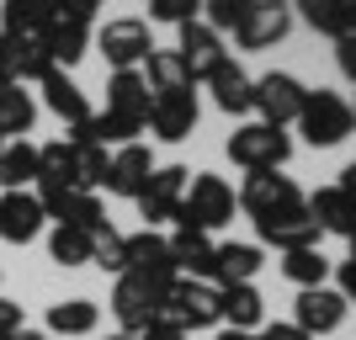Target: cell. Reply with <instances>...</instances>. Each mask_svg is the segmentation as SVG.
<instances>
[{"instance_id": "6da1fadb", "label": "cell", "mask_w": 356, "mask_h": 340, "mask_svg": "<svg viewBox=\"0 0 356 340\" xmlns=\"http://www.w3.org/2000/svg\"><path fill=\"white\" fill-rule=\"evenodd\" d=\"M149 128V80L138 70H112L106 86V112L90 118V138L96 144H138V133Z\"/></svg>"}, {"instance_id": "7a4b0ae2", "label": "cell", "mask_w": 356, "mask_h": 340, "mask_svg": "<svg viewBox=\"0 0 356 340\" xmlns=\"http://www.w3.org/2000/svg\"><path fill=\"white\" fill-rule=\"evenodd\" d=\"M234 186L223 176H208V170H192V181H186V197H181L176 207V223L181 229H197V234H213V229H223V223H234Z\"/></svg>"}, {"instance_id": "3957f363", "label": "cell", "mask_w": 356, "mask_h": 340, "mask_svg": "<svg viewBox=\"0 0 356 340\" xmlns=\"http://www.w3.org/2000/svg\"><path fill=\"white\" fill-rule=\"evenodd\" d=\"M298 133L309 138L314 149L346 144V138L356 133L351 102H346V96H335V90H309V96H303V112H298Z\"/></svg>"}, {"instance_id": "277c9868", "label": "cell", "mask_w": 356, "mask_h": 340, "mask_svg": "<svg viewBox=\"0 0 356 340\" xmlns=\"http://www.w3.org/2000/svg\"><path fill=\"white\" fill-rule=\"evenodd\" d=\"M229 160L250 176V170H282L293 160V133L271 128V122H245L229 133Z\"/></svg>"}, {"instance_id": "5b68a950", "label": "cell", "mask_w": 356, "mask_h": 340, "mask_svg": "<svg viewBox=\"0 0 356 340\" xmlns=\"http://www.w3.org/2000/svg\"><path fill=\"white\" fill-rule=\"evenodd\" d=\"M165 319L181 325L186 335L192 330H218L223 314H218V287L213 282H192V277H176L165 287Z\"/></svg>"}, {"instance_id": "8992f818", "label": "cell", "mask_w": 356, "mask_h": 340, "mask_svg": "<svg viewBox=\"0 0 356 340\" xmlns=\"http://www.w3.org/2000/svg\"><path fill=\"white\" fill-rule=\"evenodd\" d=\"M255 234H261V245H277V250H309V245H319V218L309 213V197L303 202H287V207H271V213H261L255 218Z\"/></svg>"}, {"instance_id": "52a82bcc", "label": "cell", "mask_w": 356, "mask_h": 340, "mask_svg": "<svg viewBox=\"0 0 356 340\" xmlns=\"http://www.w3.org/2000/svg\"><path fill=\"white\" fill-rule=\"evenodd\" d=\"M112 314H118V325L128 330V335H144V330L165 314V287L134 277V271H122L118 287H112Z\"/></svg>"}, {"instance_id": "ba28073f", "label": "cell", "mask_w": 356, "mask_h": 340, "mask_svg": "<svg viewBox=\"0 0 356 340\" xmlns=\"http://www.w3.org/2000/svg\"><path fill=\"white\" fill-rule=\"evenodd\" d=\"M287 32H293V0H255L234 27V43L245 54H261V48H277Z\"/></svg>"}, {"instance_id": "9c48e42d", "label": "cell", "mask_w": 356, "mask_h": 340, "mask_svg": "<svg viewBox=\"0 0 356 340\" xmlns=\"http://www.w3.org/2000/svg\"><path fill=\"white\" fill-rule=\"evenodd\" d=\"M303 96H309V86H303L298 74H287V70H271V74L255 80V112H261V122H271V128L298 122Z\"/></svg>"}, {"instance_id": "30bf717a", "label": "cell", "mask_w": 356, "mask_h": 340, "mask_svg": "<svg viewBox=\"0 0 356 340\" xmlns=\"http://www.w3.org/2000/svg\"><path fill=\"white\" fill-rule=\"evenodd\" d=\"M186 181H192V170H186V165H154L149 186L134 197V202H138V218H144V229H154V223H170V218H176L181 197H186Z\"/></svg>"}, {"instance_id": "8fae6325", "label": "cell", "mask_w": 356, "mask_h": 340, "mask_svg": "<svg viewBox=\"0 0 356 340\" xmlns=\"http://www.w3.org/2000/svg\"><path fill=\"white\" fill-rule=\"evenodd\" d=\"M96 48L106 54L112 70H138V64L154 54V38H149V22H138V16H118V22H106V27L96 32Z\"/></svg>"}, {"instance_id": "7c38bea8", "label": "cell", "mask_w": 356, "mask_h": 340, "mask_svg": "<svg viewBox=\"0 0 356 340\" xmlns=\"http://www.w3.org/2000/svg\"><path fill=\"white\" fill-rule=\"evenodd\" d=\"M197 128V90H154L149 96V133L165 144L192 138Z\"/></svg>"}, {"instance_id": "4fadbf2b", "label": "cell", "mask_w": 356, "mask_h": 340, "mask_svg": "<svg viewBox=\"0 0 356 340\" xmlns=\"http://www.w3.org/2000/svg\"><path fill=\"white\" fill-rule=\"evenodd\" d=\"M176 59L186 64V74H192V86L197 80H208L213 70H218L223 59H229V48H223V32H213L208 22H186V27H176Z\"/></svg>"}, {"instance_id": "5bb4252c", "label": "cell", "mask_w": 356, "mask_h": 340, "mask_svg": "<svg viewBox=\"0 0 356 340\" xmlns=\"http://www.w3.org/2000/svg\"><path fill=\"white\" fill-rule=\"evenodd\" d=\"M128 271L144 282H154V287H170V282L181 277L176 261H170V239L154 234V229H138V234H128Z\"/></svg>"}, {"instance_id": "9a60e30c", "label": "cell", "mask_w": 356, "mask_h": 340, "mask_svg": "<svg viewBox=\"0 0 356 340\" xmlns=\"http://www.w3.org/2000/svg\"><path fill=\"white\" fill-rule=\"evenodd\" d=\"M346 314H351V303H346L335 287H303V293H298V319L293 325L319 340V335H335V330L346 325Z\"/></svg>"}, {"instance_id": "2e32d148", "label": "cell", "mask_w": 356, "mask_h": 340, "mask_svg": "<svg viewBox=\"0 0 356 340\" xmlns=\"http://www.w3.org/2000/svg\"><path fill=\"white\" fill-rule=\"evenodd\" d=\"M43 202H38V192H0V239L6 245H32V239L43 234Z\"/></svg>"}, {"instance_id": "e0dca14e", "label": "cell", "mask_w": 356, "mask_h": 340, "mask_svg": "<svg viewBox=\"0 0 356 340\" xmlns=\"http://www.w3.org/2000/svg\"><path fill=\"white\" fill-rule=\"evenodd\" d=\"M250 218H261V213H271V207H287V202H303V192L293 186V176H282V170H250L245 176V186H239L234 197Z\"/></svg>"}, {"instance_id": "ac0fdd59", "label": "cell", "mask_w": 356, "mask_h": 340, "mask_svg": "<svg viewBox=\"0 0 356 340\" xmlns=\"http://www.w3.org/2000/svg\"><path fill=\"white\" fill-rule=\"evenodd\" d=\"M149 176H154V154H149V144H122L118 154H112V165H106V192L134 202V197L149 186Z\"/></svg>"}, {"instance_id": "d6986e66", "label": "cell", "mask_w": 356, "mask_h": 340, "mask_svg": "<svg viewBox=\"0 0 356 340\" xmlns=\"http://www.w3.org/2000/svg\"><path fill=\"white\" fill-rule=\"evenodd\" d=\"M38 86H43V106L64 122V128H86V122L96 118V112H90V102H86V90L74 86L64 70H48Z\"/></svg>"}, {"instance_id": "ffe728a7", "label": "cell", "mask_w": 356, "mask_h": 340, "mask_svg": "<svg viewBox=\"0 0 356 340\" xmlns=\"http://www.w3.org/2000/svg\"><path fill=\"white\" fill-rule=\"evenodd\" d=\"M64 144H70V160H74V186H80V192L106 186V165H112V154H106V144L90 138V122H86V128H70Z\"/></svg>"}, {"instance_id": "44dd1931", "label": "cell", "mask_w": 356, "mask_h": 340, "mask_svg": "<svg viewBox=\"0 0 356 340\" xmlns=\"http://www.w3.org/2000/svg\"><path fill=\"white\" fill-rule=\"evenodd\" d=\"M208 90H213V106H218V112H229V118L255 112V80L239 70L234 59H223L218 70L208 74Z\"/></svg>"}, {"instance_id": "7402d4cb", "label": "cell", "mask_w": 356, "mask_h": 340, "mask_svg": "<svg viewBox=\"0 0 356 340\" xmlns=\"http://www.w3.org/2000/svg\"><path fill=\"white\" fill-rule=\"evenodd\" d=\"M54 0H6L0 6V38H48Z\"/></svg>"}, {"instance_id": "603a6c76", "label": "cell", "mask_w": 356, "mask_h": 340, "mask_svg": "<svg viewBox=\"0 0 356 340\" xmlns=\"http://www.w3.org/2000/svg\"><path fill=\"white\" fill-rule=\"evenodd\" d=\"M213 255H218V245L208 234H197V229H176L170 234V261L192 282H213Z\"/></svg>"}, {"instance_id": "cb8c5ba5", "label": "cell", "mask_w": 356, "mask_h": 340, "mask_svg": "<svg viewBox=\"0 0 356 340\" xmlns=\"http://www.w3.org/2000/svg\"><path fill=\"white\" fill-rule=\"evenodd\" d=\"M309 213L319 218L325 234H341V239H356V202L341 192V186H319L309 197Z\"/></svg>"}, {"instance_id": "d4e9b609", "label": "cell", "mask_w": 356, "mask_h": 340, "mask_svg": "<svg viewBox=\"0 0 356 340\" xmlns=\"http://www.w3.org/2000/svg\"><path fill=\"white\" fill-rule=\"evenodd\" d=\"M218 314H223L229 330H250L255 335L266 303H261V293H255V282H234V287H218Z\"/></svg>"}, {"instance_id": "484cf974", "label": "cell", "mask_w": 356, "mask_h": 340, "mask_svg": "<svg viewBox=\"0 0 356 340\" xmlns=\"http://www.w3.org/2000/svg\"><path fill=\"white\" fill-rule=\"evenodd\" d=\"M261 245H239V239H229V245H218V255H213V282L218 287H234V282H255V271H261Z\"/></svg>"}, {"instance_id": "4316f807", "label": "cell", "mask_w": 356, "mask_h": 340, "mask_svg": "<svg viewBox=\"0 0 356 340\" xmlns=\"http://www.w3.org/2000/svg\"><path fill=\"white\" fill-rule=\"evenodd\" d=\"M0 186H6V192H27V186H38V144H32V138L0 144Z\"/></svg>"}, {"instance_id": "83f0119b", "label": "cell", "mask_w": 356, "mask_h": 340, "mask_svg": "<svg viewBox=\"0 0 356 340\" xmlns=\"http://www.w3.org/2000/svg\"><path fill=\"white\" fill-rule=\"evenodd\" d=\"M293 16H303L314 32H325V38H351V0H293Z\"/></svg>"}, {"instance_id": "f1b7e54d", "label": "cell", "mask_w": 356, "mask_h": 340, "mask_svg": "<svg viewBox=\"0 0 356 340\" xmlns=\"http://www.w3.org/2000/svg\"><path fill=\"white\" fill-rule=\"evenodd\" d=\"M102 325V309L90 303V298H59L54 309H48V335H96Z\"/></svg>"}, {"instance_id": "f546056e", "label": "cell", "mask_w": 356, "mask_h": 340, "mask_svg": "<svg viewBox=\"0 0 356 340\" xmlns=\"http://www.w3.org/2000/svg\"><path fill=\"white\" fill-rule=\"evenodd\" d=\"M38 122V102L27 86H0V144L6 138H27Z\"/></svg>"}, {"instance_id": "4dcf8cb0", "label": "cell", "mask_w": 356, "mask_h": 340, "mask_svg": "<svg viewBox=\"0 0 356 340\" xmlns=\"http://www.w3.org/2000/svg\"><path fill=\"white\" fill-rule=\"evenodd\" d=\"M48 218L54 223H70V229H86V234H96L106 223V207H102V197L96 192H64L59 202L48 207Z\"/></svg>"}, {"instance_id": "1f68e13d", "label": "cell", "mask_w": 356, "mask_h": 340, "mask_svg": "<svg viewBox=\"0 0 356 340\" xmlns=\"http://www.w3.org/2000/svg\"><path fill=\"white\" fill-rule=\"evenodd\" d=\"M48 59H54V70H74V64L86 59L90 48V27H80V22H59L54 16V27H48Z\"/></svg>"}, {"instance_id": "d6a6232c", "label": "cell", "mask_w": 356, "mask_h": 340, "mask_svg": "<svg viewBox=\"0 0 356 340\" xmlns=\"http://www.w3.org/2000/svg\"><path fill=\"white\" fill-rule=\"evenodd\" d=\"M144 80H149V96H154V90H197L186 64L176 59V48H154L144 59Z\"/></svg>"}, {"instance_id": "836d02e7", "label": "cell", "mask_w": 356, "mask_h": 340, "mask_svg": "<svg viewBox=\"0 0 356 340\" xmlns=\"http://www.w3.org/2000/svg\"><path fill=\"white\" fill-rule=\"evenodd\" d=\"M6 48H11L16 86H27V80H43V74L54 70V59H48V43H43V38H6Z\"/></svg>"}, {"instance_id": "e575fe53", "label": "cell", "mask_w": 356, "mask_h": 340, "mask_svg": "<svg viewBox=\"0 0 356 340\" xmlns=\"http://www.w3.org/2000/svg\"><path fill=\"white\" fill-rule=\"evenodd\" d=\"M282 277L293 282L298 293H303V287H325V277H330L325 250H319V245H309V250H287L282 255Z\"/></svg>"}, {"instance_id": "d590c367", "label": "cell", "mask_w": 356, "mask_h": 340, "mask_svg": "<svg viewBox=\"0 0 356 340\" xmlns=\"http://www.w3.org/2000/svg\"><path fill=\"white\" fill-rule=\"evenodd\" d=\"M90 266L122 277V271H128V234H118L112 223H102V229L90 234Z\"/></svg>"}, {"instance_id": "8d00e7d4", "label": "cell", "mask_w": 356, "mask_h": 340, "mask_svg": "<svg viewBox=\"0 0 356 340\" xmlns=\"http://www.w3.org/2000/svg\"><path fill=\"white\" fill-rule=\"evenodd\" d=\"M48 255H54L59 266H90V234L86 229H70V223H54Z\"/></svg>"}, {"instance_id": "74e56055", "label": "cell", "mask_w": 356, "mask_h": 340, "mask_svg": "<svg viewBox=\"0 0 356 340\" xmlns=\"http://www.w3.org/2000/svg\"><path fill=\"white\" fill-rule=\"evenodd\" d=\"M250 6H255V0H202V16H208L213 32H234Z\"/></svg>"}, {"instance_id": "f35d334b", "label": "cell", "mask_w": 356, "mask_h": 340, "mask_svg": "<svg viewBox=\"0 0 356 340\" xmlns=\"http://www.w3.org/2000/svg\"><path fill=\"white\" fill-rule=\"evenodd\" d=\"M149 16L170 22V27H186V22H202V0H149Z\"/></svg>"}, {"instance_id": "ab89813d", "label": "cell", "mask_w": 356, "mask_h": 340, "mask_svg": "<svg viewBox=\"0 0 356 340\" xmlns=\"http://www.w3.org/2000/svg\"><path fill=\"white\" fill-rule=\"evenodd\" d=\"M96 11H102V0H54V16L59 22H80V27H90Z\"/></svg>"}, {"instance_id": "60d3db41", "label": "cell", "mask_w": 356, "mask_h": 340, "mask_svg": "<svg viewBox=\"0 0 356 340\" xmlns=\"http://www.w3.org/2000/svg\"><path fill=\"white\" fill-rule=\"evenodd\" d=\"M27 330V314H22V303H11V298L0 293V340H11Z\"/></svg>"}, {"instance_id": "b9f144b4", "label": "cell", "mask_w": 356, "mask_h": 340, "mask_svg": "<svg viewBox=\"0 0 356 340\" xmlns=\"http://www.w3.org/2000/svg\"><path fill=\"white\" fill-rule=\"evenodd\" d=\"M138 340H192V335H186V330H181V325H170V319H165V314H160V319H154V325H149V330H144V335H138Z\"/></svg>"}, {"instance_id": "7bdbcfd3", "label": "cell", "mask_w": 356, "mask_h": 340, "mask_svg": "<svg viewBox=\"0 0 356 340\" xmlns=\"http://www.w3.org/2000/svg\"><path fill=\"white\" fill-rule=\"evenodd\" d=\"M335 64H341V74H346V80H356V32L335 43Z\"/></svg>"}, {"instance_id": "ee69618b", "label": "cell", "mask_w": 356, "mask_h": 340, "mask_svg": "<svg viewBox=\"0 0 356 340\" xmlns=\"http://www.w3.org/2000/svg\"><path fill=\"white\" fill-rule=\"evenodd\" d=\"M255 340H314V335H303L298 325H266V330H261Z\"/></svg>"}, {"instance_id": "f6af8a7d", "label": "cell", "mask_w": 356, "mask_h": 340, "mask_svg": "<svg viewBox=\"0 0 356 340\" xmlns=\"http://www.w3.org/2000/svg\"><path fill=\"white\" fill-rule=\"evenodd\" d=\"M335 293L346 298V303H356V261H341V287Z\"/></svg>"}, {"instance_id": "bcb514c9", "label": "cell", "mask_w": 356, "mask_h": 340, "mask_svg": "<svg viewBox=\"0 0 356 340\" xmlns=\"http://www.w3.org/2000/svg\"><path fill=\"white\" fill-rule=\"evenodd\" d=\"M0 86H16V70H11V48L0 38Z\"/></svg>"}, {"instance_id": "7dc6e473", "label": "cell", "mask_w": 356, "mask_h": 340, "mask_svg": "<svg viewBox=\"0 0 356 340\" xmlns=\"http://www.w3.org/2000/svg\"><path fill=\"white\" fill-rule=\"evenodd\" d=\"M335 186H341V192H346V197H351V202H356V160H351V165H346V170H341V181H335Z\"/></svg>"}, {"instance_id": "c3c4849f", "label": "cell", "mask_w": 356, "mask_h": 340, "mask_svg": "<svg viewBox=\"0 0 356 340\" xmlns=\"http://www.w3.org/2000/svg\"><path fill=\"white\" fill-rule=\"evenodd\" d=\"M213 340H255V335H250V330H229V325H223V330H218Z\"/></svg>"}, {"instance_id": "681fc988", "label": "cell", "mask_w": 356, "mask_h": 340, "mask_svg": "<svg viewBox=\"0 0 356 340\" xmlns=\"http://www.w3.org/2000/svg\"><path fill=\"white\" fill-rule=\"evenodd\" d=\"M11 340H54V335H38V330H22V335H11Z\"/></svg>"}, {"instance_id": "f907efd6", "label": "cell", "mask_w": 356, "mask_h": 340, "mask_svg": "<svg viewBox=\"0 0 356 340\" xmlns=\"http://www.w3.org/2000/svg\"><path fill=\"white\" fill-rule=\"evenodd\" d=\"M102 340H138V335H128V330H118V335H102Z\"/></svg>"}, {"instance_id": "816d5d0a", "label": "cell", "mask_w": 356, "mask_h": 340, "mask_svg": "<svg viewBox=\"0 0 356 340\" xmlns=\"http://www.w3.org/2000/svg\"><path fill=\"white\" fill-rule=\"evenodd\" d=\"M351 112H356V102H351Z\"/></svg>"}]
</instances>
